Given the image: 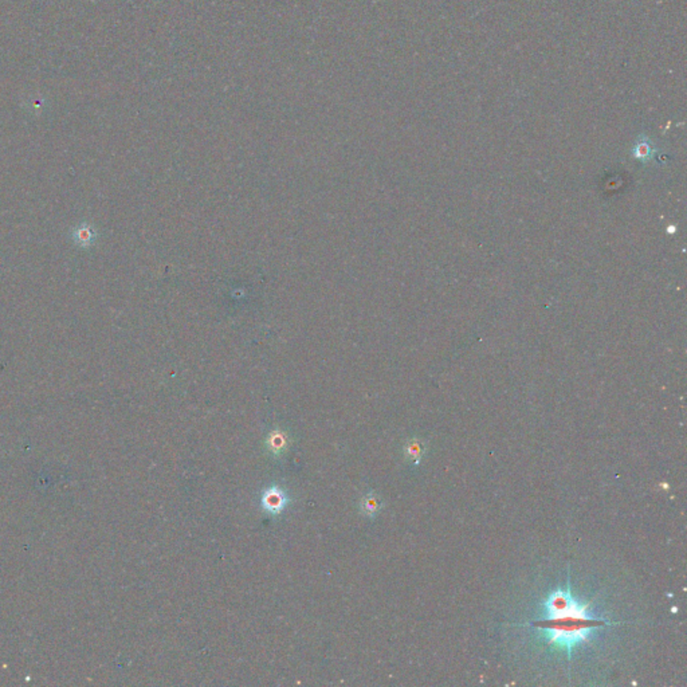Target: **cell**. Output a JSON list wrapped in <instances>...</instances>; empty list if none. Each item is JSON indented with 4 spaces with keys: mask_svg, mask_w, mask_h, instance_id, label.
I'll return each mask as SVG.
<instances>
[{
    "mask_svg": "<svg viewBox=\"0 0 687 687\" xmlns=\"http://www.w3.org/2000/svg\"><path fill=\"white\" fill-rule=\"evenodd\" d=\"M608 623L598 621L595 618H578V616H568L560 619H542L536 623L537 627L541 628L542 636L546 639L548 643L565 648V651L569 655L575 645L589 641L591 632L596 627Z\"/></svg>",
    "mask_w": 687,
    "mask_h": 687,
    "instance_id": "obj_1",
    "label": "cell"
},
{
    "mask_svg": "<svg viewBox=\"0 0 687 687\" xmlns=\"http://www.w3.org/2000/svg\"><path fill=\"white\" fill-rule=\"evenodd\" d=\"M568 616L578 618H594L588 611V604H581L575 600L566 591H555L549 595L548 600L544 603V619H560Z\"/></svg>",
    "mask_w": 687,
    "mask_h": 687,
    "instance_id": "obj_2",
    "label": "cell"
},
{
    "mask_svg": "<svg viewBox=\"0 0 687 687\" xmlns=\"http://www.w3.org/2000/svg\"><path fill=\"white\" fill-rule=\"evenodd\" d=\"M289 503H290L289 494L278 485L269 486L260 497L262 509L270 515H282L289 506Z\"/></svg>",
    "mask_w": 687,
    "mask_h": 687,
    "instance_id": "obj_3",
    "label": "cell"
},
{
    "mask_svg": "<svg viewBox=\"0 0 687 687\" xmlns=\"http://www.w3.org/2000/svg\"><path fill=\"white\" fill-rule=\"evenodd\" d=\"M289 443H290V438L287 435L286 431L283 429H273L267 438H266V442H265V446H266V450L270 452L271 456H280L283 455L287 449H289Z\"/></svg>",
    "mask_w": 687,
    "mask_h": 687,
    "instance_id": "obj_4",
    "label": "cell"
},
{
    "mask_svg": "<svg viewBox=\"0 0 687 687\" xmlns=\"http://www.w3.org/2000/svg\"><path fill=\"white\" fill-rule=\"evenodd\" d=\"M426 454V443L419 438H412L404 445V456L406 461L413 466H418L422 462L423 455Z\"/></svg>",
    "mask_w": 687,
    "mask_h": 687,
    "instance_id": "obj_5",
    "label": "cell"
},
{
    "mask_svg": "<svg viewBox=\"0 0 687 687\" xmlns=\"http://www.w3.org/2000/svg\"><path fill=\"white\" fill-rule=\"evenodd\" d=\"M382 508H383L382 498L373 492L364 494L360 499V512L368 518H375L380 513Z\"/></svg>",
    "mask_w": 687,
    "mask_h": 687,
    "instance_id": "obj_6",
    "label": "cell"
}]
</instances>
